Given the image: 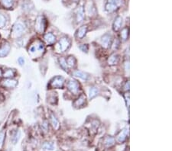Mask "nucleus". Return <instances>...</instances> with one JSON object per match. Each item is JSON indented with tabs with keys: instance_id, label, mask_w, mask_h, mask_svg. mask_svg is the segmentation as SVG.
Listing matches in <instances>:
<instances>
[{
	"instance_id": "nucleus-5",
	"label": "nucleus",
	"mask_w": 172,
	"mask_h": 151,
	"mask_svg": "<svg viewBox=\"0 0 172 151\" xmlns=\"http://www.w3.org/2000/svg\"><path fill=\"white\" fill-rule=\"evenodd\" d=\"M68 88L70 92L77 95L80 90V84L75 79H70L68 82Z\"/></svg>"
},
{
	"instance_id": "nucleus-3",
	"label": "nucleus",
	"mask_w": 172,
	"mask_h": 151,
	"mask_svg": "<svg viewBox=\"0 0 172 151\" xmlns=\"http://www.w3.org/2000/svg\"><path fill=\"white\" fill-rule=\"evenodd\" d=\"M70 40L68 37H63L59 40L58 43L56 46V51L58 53H64L70 47Z\"/></svg>"
},
{
	"instance_id": "nucleus-28",
	"label": "nucleus",
	"mask_w": 172,
	"mask_h": 151,
	"mask_svg": "<svg viewBox=\"0 0 172 151\" xmlns=\"http://www.w3.org/2000/svg\"><path fill=\"white\" fill-rule=\"evenodd\" d=\"M4 139V132H0V144H2Z\"/></svg>"
},
{
	"instance_id": "nucleus-2",
	"label": "nucleus",
	"mask_w": 172,
	"mask_h": 151,
	"mask_svg": "<svg viewBox=\"0 0 172 151\" xmlns=\"http://www.w3.org/2000/svg\"><path fill=\"white\" fill-rule=\"evenodd\" d=\"M25 31V26L21 22H16L13 25L12 33H11V37H13L14 39H17L21 37L24 35V32Z\"/></svg>"
},
{
	"instance_id": "nucleus-9",
	"label": "nucleus",
	"mask_w": 172,
	"mask_h": 151,
	"mask_svg": "<svg viewBox=\"0 0 172 151\" xmlns=\"http://www.w3.org/2000/svg\"><path fill=\"white\" fill-rule=\"evenodd\" d=\"M10 49H11V47L8 42H5L3 44H2V46L0 47V57L3 58V57L7 56L9 53Z\"/></svg>"
},
{
	"instance_id": "nucleus-25",
	"label": "nucleus",
	"mask_w": 172,
	"mask_h": 151,
	"mask_svg": "<svg viewBox=\"0 0 172 151\" xmlns=\"http://www.w3.org/2000/svg\"><path fill=\"white\" fill-rule=\"evenodd\" d=\"M18 63L20 66H23L25 65V60L23 58V57H20L19 59H18Z\"/></svg>"
},
{
	"instance_id": "nucleus-29",
	"label": "nucleus",
	"mask_w": 172,
	"mask_h": 151,
	"mask_svg": "<svg viewBox=\"0 0 172 151\" xmlns=\"http://www.w3.org/2000/svg\"><path fill=\"white\" fill-rule=\"evenodd\" d=\"M3 70H2V69H1V68H0V77L3 76Z\"/></svg>"
},
{
	"instance_id": "nucleus-10",
	"label": "nucleus",
	"mask_w": 172,
	"mask_h": 151,
	"mask_svg": "<svg viewBox=\"0 0 172 151\" xmlns=\"http://www.w3.org/2000/svg\"><path fill=\"white\" fill-rule=\"evenodd\" d=\"M44 40L48 45H53L56 41V37L52 33H47L44 35Z\"/></svg>"
},
{
	"instance_id": "nucleus-24",
	"label": "nucleus",
	"mask_w": 172,
	"mask_h": 151,
	"mask_svg": "<svg viewBox=\"0 0 172 151\" xmlns=\"http://www.w3.org/2000/svg\"><path fill=\"white\" fill-rule=\"evenodd\" d=\"M80 50H81L82 51L84 52H87L88 51V45H86V44H83V45H81V46L80 47Z\"/></svg>"
},
{
	"instance_id": "nucleus-15",
	"label": "nucleus",
	"mask_w": 172,
	"mask_h": 151,
	"mask_svg": "<svg viewBox=\"0 0 172 151\" xmlns=\"http://www.w3.org/2000/svg\"><path fill=\"white\" fill-rule=\"evenodd\" d=\"M74 75L76 77L80 78V79H84V80H87L89 79L88 74L86 73L83 72V71H80V70H75L74 72Z\"/></svg>"
},
{
	"instance_id": "nucleus-22",
	"label": "nucleus",
	"mask_w": 172,
	"mask_h": 151,
	"mask_svg": "<svg viewBox=\"0 0 172 151\" xmlns=\"http://www.w3.org/2000/svg\"><path fill=\"white\" fill-rule=\"evenodd\" d=\"M59 63H60V66L61 67L63 68L64 70L65 71H68V66L66 63V60L64 58H60L59 59Z\"/></svg>"
},
{
	"instance_id": "nucleus-8",
	"label": "nucleus",
	"mask_w": 172,
	"mask_h": 151,
	"mask_svg": "<svg viewBox=\"0 0 172 151\" xmlns=\"http://www.w3.org/2000/svg\"><path fill=\"white\" fill-rule=\"evenodd\" d=\"M112 36L109 34H106L102 37L100 43L104 48H109L112 44Z\"/></svg>"
},
{
	"instance_id": "nucleus-20",
	"label": "nucleus",
	"mask_w": 172,
	"mask_h": 151,
	"mask_svg": "<svg viewBox=\"0 0 172 151\" xmlns=\"http://www.w3.org/2000/svg\"><path fill=\"white\" fill-rule=\"evenodd\" d=\"M50 118H51V124H52V125L54 126V128H58L59 127V122L58 120L57 119L55 116H54V114H51V116H50Z\"/></svg>"
},
{
	"instance_id": "nucleus-21",
	"label": "nucleus",
	"mask_w": 172,
	"mask_h": 151,
	"mask_svg": "<svg viewBox=\"0 0 172 151\" xmlns=\"http://www.w3.org/2000/svg\"><path fill=\"white\" fill-rule=\"evenodd\" d=\"M6 18L3 14H0V28H3L6 25Z\"/></svg>"
},
{
	"instance_id": "nucleus-23",
	"label": "nucleus",
	"mask_w": 172,
	"mask_h": 151,
	"mask_svg": "<svg viewBox=\"0 0 172 151\" xmlns=\"http://www.w3.org/2000/svg\"><path fill=\"white\" fill-rule=\"evenodd\" d=\"M2 4L5 8H11L13 4V0H2Z\"/></svg>"
},
{
	"instance_id": "nucleus-12",
	"label": "nucleus",
	"mask_w": 172,
	"mask_h": 151,
	"mask_svg": "<svg viewBox=\"0 0 172 151\" xmlns=\"http://www.w3.org/2000/svg\"><path fill=\"white\" fill-rule=\"evenodd\" d=\"M119 61V57L118 54H113L109 57L108 59V64L109 66H114L118 63Z\"/></svg>"
},
{
	"instance_id": "nucleus-11",
	"label": "nucleus",
	"mask_w": 172,
	"mask_h": 151,
	"mask_svg": "<svg viewBox=\"0 0 172 151\" xmlns=\"http://www.w3.org/2000/svg\"><path fill=\"white\" fill-rule=\"evenodd\" d=\"M87 32V27L86 26H82L81 28H79V30L77 31L76 33V37L78 40L83 39Z\"/></svg>"
},
{
	"instance_id": "nucleus-27",
	"label": "nucleus",
	"mask_w": 172,
	"mask_h": 151,
	"mask_svg": "<svg viewBox=\"0 0 172 151\" xmlns=\"http://www.w3.org/2000/svg\"><path fill=\"white\" fill-rule=\"evenodd\" d=\"M119 41H118L117 40L114 41V43L112 44V47H113V49H116H116L118 48V47H119Z\"/></svg>"
},
{
	"instance_id": "nucleus-26",
	"label": "nucleus",
	"mask_w": 172,
	"mask_h": 151,
	"mask_svg": "<svg viewBox=\"0 0 172 151\" xmlns=\"http://www.w3.org/2000/svg\"><path fill=\"white\" fill-rule=\"evenodd\" d=\"M125 98H126V105L128 108V106H129V95H128V93H126V95H125Z\"/></svg>"
},
{
	"instance_id": "nucleus-17",
	"label": "nucleus",
	"mask_w": 172,
	"mask_h": 151,
	"mask_svg": "<svg viewBox=\"0 0 172 151\" xmlns=\"http://www.w3.org/2000/svg\"><path fill=\"white\" fill-rule=\"evenodd\" d=\"M99 93V89H98L96 86H93L90 88V92H89V97L90 99H93V98H95Z\"/></svg>"
},
{
	"instance_id": "nucleus-16",
	"label": "nucleus",
	"mask_w": 172,
	"mask_h": 151,
	"mask_svg": "<svg viewBox=\"0 0 172 151\" xmlns=\"http://www.w3.org/2000/svg\"><path fill=\"white\" fill-rule=\"evenodd\" d=\"M66 63L69 67H74L76 66V63H77V61H76L74 57L69 56L66 60Z\"/></svg>"
},
{
	"instance_id": "nucleus-6",
	"label": "nucleus",
	"mask_w": 172,
	"mask_h": 151,
	"mask_svg": "<svg viewBox=\"0 0 172 151\" xmlns=\"http://www.w3.org/2000/svg\"><path fill=\"white\" fill-rule=\"evenodd\" d=\"M18 81L14 79H4L1 81V86L5 88H14L18 86Z\"/></svg>"
},
{
	"instance_id": "nucleus-19",
	"label": "nucleus",
	"mask_w": 172,
	"mask_h": 151,
	"mask_svg": "<svg viewBox=\"0 0 172 151\" xmlns=\"http://www.w3.org/2000/svg\"><path fill=\"white\" fill-rule=\"evenodd\" d=\"M120 37H121V39L125 41L126 40L128 39V29L127 28H125L124 29H122L120 33Z\"/></svg>"
},
{
	"instance_id": "nucleus-1",
	"label": "nucleus",
	"mask_w": 172,
	"mask_h": 151,
	"mask_svg": "<svg viewBox=\"0 0 172 151\" xmlns=\"http://www.w3.org/2000/svg\"><path fill=\"white\" fill-rule=\"evenodd\" d=\"M44 45L43 42L40 40H36L31 43L29 45L28 48V51L29 55L34 57V58H37L41 56L43 53L44 52Z\"/></svg>"
},
{
	"instance_id": "nucleus-7",
	"label": "nucleus",
	"mask_w": 172,
	"mask_h": 151,
	"mask_svg": "<svg viewBox=\"0 0 172 151\" xmlns=\"http://www.w3.org/2000/svg\"><path fill=\"white\" fill-rule=\"evenodd\" d=\"M35 29L37 32L43 33L46 29V22L45 20L42 18H39L37 19V22L35 24Z\"/></svg>"
},
{
	"instance_id": "nucleus-13",
	"label": "nucleus",
	"mask_w": 172,
	"mask_h": 151,
	"mask_svg": "<svg viewBox=\"0 0 172 151\" xmlns=\"http://www.w3.org/2000/svg\"><path fill=\"white\" fill-rule=\"evenodd\" d=\"M15 70L14 69H7L5 72H3V76L5 79H13L15 75Z\"/></svg>"
},
{
	"instance_id": "nucleus-18",
	"label": "nucleus",
	"mask_w": 172,
	"mask_h": 151,
	"mask_svg": "<svg viewBox=\"0 0 172 151\" xmlns=\"http://www.w3.org/2000/svg\"><path fill=\"white\" fill-rule=\"evenodd\" d=\"M121 26H122V19L121 18H117L113 24V30L115 31H118L121 28Z\"/></svg>"
},
{
	"instance_id": "nucleus-14",
	"label": "nucleus",
	"mask_w": 172,
	"mask_h": 151,
	"mask_svg": "<svg viewBox=\"0 0 172 151\" xmlns=\"http://www.w3.org/2000/svg\"><path fill=\"white\" fill-rule=\"evenodd\" d=\"M85 102H86V96L84 95H80L79 98L75 101L74 105L75 107H81L84 105Z\"/></svg>"
},
{
	"instance_id": "nucleus-4",
	"label": "nucleus",
	"mask_w": 172,
	"mask_h": 151,
	"mask_svg": "<svg viewBox=\"0 0 172 151\" xmlns=\"http://www.w3.org/2000/svg\"><path fill=\"white\" fill-rule=\"evenodd\" d=\"M64 84V79L62 76H55L51 79L50 82V85L51 88H63Z\"/></svg>"
}]
</instances>
